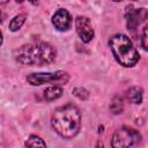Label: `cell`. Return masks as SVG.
<instances>
[{
    "label": "cell",
    "mask_w": 148,
    "mask_h": 148,
    "mask_svg": "<svg viewBox=\"0 0 148 148\" xmlns=\"http://www.w3.org/2000/svg\"><path fill=\"white\" fill-rule=\"evenodd\" d=\"M53 130L64 139H72L81 127L80 110L73 104H66L57 108L51 117Z\"/></svg>",
    "instance_id": "1"
},
{
    "label": "cell",
    "mask_w": 148,
    "mask_h": 148,
    "mask_svg": "<svg viewBox=\"0 0 148 148\" xmlns=\"http://www.w3.org/2000/svg\"><path fill=\"white\" fill-rule=\"evenodd\" d=\"M57 52L54 47L45 42H35L25 44L16 50L15 59L17 62L28 66L47 65L54 60Z\"/></svg>",
    "instance_id": "2"
},
{
    "label": "cell",
    "mask_w": 148,
    "mask_h": 148,
    "mask_svg": "<svg viewBox=\"0 0 148 148\" xmlns=\"http://www.w3.org/2000/svg\"><path fill=\"white\" fill-rule=\"evenodd\" d=\"M109 46L114 59L124 67H133L140 59L136 49L126 35L117 34L112 36L109 40Z\"/></svg>",
    "instance_id": "3"
},
{
    "label": "cell",
    "mask_w": 148,
    "mask_h": 148,
    "mask_svg": "<svg viewBox=\"0 0 148 148\" xmlns=\"http://www.w3.org/2000/svg\"><path fill=\"white\" fill-rule=\"evenodd\" d=\"M140 138L141 135L136 130L123 126L113 133L111 146L112 148H131L133 145L140 141Z\"/></svg>",
    "instance_id": "4"
},
{
    "label": "cell",
    "mask_w": 148,
    "mask_h": 148,
    "mask_svg": "<svg viewBox=\"0 0 148 148\" xmlns=\"http://www.w3.org/2000/svg\"><path fill=\"white\" fill-rule=\"evenodd\" d=\"M68 79V74L62 71H57L53 73H31L27 76V81L32 86H40L44 83H52L53 86H59L66 83Z\"/></svg>",
    "instance_id": "5"
},
{
    "label": "cell",
    "mask_w": 148,
    "mask_h": 148,
    "mask_svg": "<svg viewBox=\"0 0 148 148\" xmlns=\"http://www.w3.org/2000/svg\"><path fill=\"white\" fill-rule=\"evenodd\" d=\"M75 28L79 37L83 43H89L94 38V28L90 20L86 16H77L75 18Z\"/></svg>",
    "instance_id": "6"
},
{
    "label": "cell",
    "mask_w": 148,
    "mask_h": 148,
    "mask_svg": "<svg viewBox=\"0 0 148 148\" xmlns=\"http://www.w3.org/2000/svg\"><path fill=\"white\" fill-rule=\"evenodd\" d=\"M52 23L59 31H67L72 24V16L67 9L60 8L52 16Z\"/></svg>",
    "instance_id": "7"
},
{
    "label": "cell",
    "mask_w": 148,
    "mask_h": 148,
    "mask_svg": "<svg viewBox=\"0 0 148 148\" xmlns=\"http://www.w3.org/2000/svg\"><path fill=\"white\" fill-rule=\"evenodd\" d=\"M147 17V10L145 8L139 9H130L126 13V23L128 30H134L139 27V24L145 21Z\"/></svg>",
    "instance_id": "8"
},
{
    "label": "cell",
    "mask_w": 148,
    "mask_h": 148,
    "mask_svg": "<svg viewBox=\"0 0 148 148\" xmlns=\"http://www.w3.org/2000/svg\"><path fill=\"white\" fill-rule=\"evenodd\" d=\"M126 97L127 99L133 103V104H140L142 102V97H143V89L141 87H132L127 90L126 92Z\"/></svg>",
    "instance_id": "9"
},
{
    "label": "cell",
    "mask_w": 148,
    "mask_h": 148,
    "mask_svg": "<svg viewBox=\"0 0 148 148\" xmlns=\"http://www.w3.org/2000/svg\"><path fill=\"white\" fill-rule=\"evenodd\" d=\"M62 96V88L59 86H51L44 90V98L49 102L54 101Z\"/></svg>",
    "instance_id": "10"
},
{
    "label": "cell",
    "mask_w": 148,
    "mask_h": 148,
    "mask_svg": "<svg viewBox=\"0 0 148 148\" xmlns=\"http://www.w3.org/2000/svg\"><path fill=\"white\" fill-rule=\"evenodd\" d=\"M25 148H46V143L44 142V140L37 135H30L25 143H24Z\"/></svg>",
    "instance_id": "11"
},
{
    "label": "cell",
    "mask_w": 148,
    "mask_h": 148,
    "mask_svg": "<svg viewBox=\"0 0 148 148\" xmlns=\"http://www.w3.org/2000/svg\"><path fill=\"white\" fill-rule=\"evenodd\" d=\"M25 17H27L25 14H18V15L14 16L9 23V30L10 31H17L18 29H21V27L25 22Z\"/></svg>",
    "instance_id": "12"
},
{
    "label": "cell",
    "mask_w": 148,
    "mask_h": 148,
    "mask_svg": "<svg viewBox=\"0 0 148 148\" xmlns=\"http://www.w3.org/2000/svg\"><path fill=\"white\" fill-rule=\"evenodd\" d=\"M110 109L111 111L114 113V114H118V113H121L123 110H124V103H123V99L120 97H114L110 104Z\"/></svg>",
    "instance_id": "13"
},
{
    "label": "cell",
    "mask_w": 148,
    "mask_h": 148,
    "mask_svg": "<svg viewBox=\"0 0 148 148\" xmlns=\"http://www.w3.org/2000/svg\"><path fill=\"white\" fill-rule=\"evenodd\" d=\"M73 94L75 96H77L80 99L88 98V90H86L84 88H75V89H73Z\"/></svg>",
    "instance_id": "14"
},
{
    "label": "cell",
    "mask_w": 148,
    "mask_h": 148,
    "mask_svg": "<svg viewBox=\"0 0 148 148\" xmlns=\"http://www.w3.org/2000/svg\"><path fill=\"white\" fill-rule=\"evenodd\" d=\"M141 45L143 47V50H147V27L143 29V32H142V37H141Z\"/></svg>",
    "instance_id": "15"
},
{
    "label": "cell",
    "mask_w": 148,
    "mask_h": 148,
    "mask_svg": "<svg viewBox=\"0 0 148 148\" xmlns=\"http://www.w3.org/2000/svg\"><path fill=\"white\" fill-rule=\"evenodd\" d=\"M1 44H2V34L0 31V46H1Z\"/></svg>",
    "instance_id": "16"
},
{
    "label": "cell",
    "mask_w": 148,
    "mask_h": 148,
    "mask_svg": "<svg viewBox=\"0 0 148 148\" xmlns=\"http://www.w3.org/2000/svg\"><path fill=\"white\" fill-rule=\"evenodd\" d=\"M2 21V14H1V10H0V22Z\"/></svg>",
    "instance_id": "17"
}]
</instances>
